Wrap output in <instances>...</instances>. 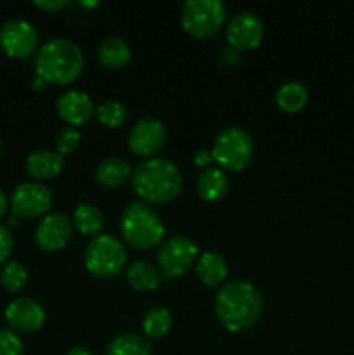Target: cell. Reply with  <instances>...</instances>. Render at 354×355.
<instances>
[{
  "instance_id": "6da1fadb",
  "label": "cell",
  "mask_w": 354,
  "mask_h": 355,
  "mask_svg": "<svg viewBox=\"0 0 354 355\" xmlns=\"http://www.w3.org/2000/svg\"><path fill=\"white\" fill-rule=\"evenodd\" d=\"M264 300L260 291L246 281H229L215 297V315L228 331L238 333L257 322Z\"/></svg>"
},
{
  "instance_id": "7a4b0ae2",
  "label": "cell",
  "mask_w": 354,
  "mask_h": 355,
  "mask_svg": "<svg viewBox=\"0 0 354 355\" xmlns=\"http://www.w3.org/2000/svg\"><path fill=\"white\" fill-rule=\"evenodd\" d=\"M135 193L149 203H169L183 187V175L176 163L165 158H148L132 173Z\"/></svg>"
},
{
  "instance_id": "3957f363",
  "label": "cell",
  "mask_w": 354,
  "mask_h": 355,
  "mask_svg": "<svg viewBox=\"0 0 354 355\" xmlns=\"http://www.w3.org/2000/svg\"><path fill=\"white\" fill-rule=\"evenodd\" d=\"M37 76L47 83H71L83 69V54L68 38H51L40 47L35 61Z\"/></svg>"
},
{
  "instance_id": "277c9868",
  "label": "cell",
  "mask_w": 354,
  "mask_h": 355,
  "mask_svg": "<svg viewBox=\"0 0 354 355\" xmlns=\"http://www.w3.org/2000/svg\"><path fill=\"white\" fill-rule=\"evenodd\" d=\"M120 229L125 241L137 250L153 248L160 245L165 236V225L160 215L142 201H132L125 208L120 218Z\"/></svg>"
},
{
  "instance_id": "5b68a950",
  "label": "cell",
  "mask_w": 354,
  "mask_h": 355,
  "mask_svg": "<svg viewBox=\"0 0 354 355\" xmlns=\"http://www.w3.org/2000/svg\"><path fill=\"white\" fill-rule=\"evenodd\" d=\"M212 156L219 166L238 172L250 163L253 156V141L248 132L236 125L222 128L214 141Z\"/></svg>"
},
{
  "instance_id": "8992f818",
  "label": "cell",
  "mask_w": 354,
  "mask_h": 355,
  "mask_svg": "<svg viewBox=\"0 0 354 355\" xmlns=\"http://www.w3.org/2000/svg\"><path fill=\"white\" fill-rule=\"evenodd\" d=\"M127 253L120 239L113 234H99L87 245L83 262L97 277L117 276L125 266Z\"/></svg>"
},
{
  "instance_id": "52a82bcc",
  "label": "cell",
  "mask_w": 354,
  "mask_h": 355,
  "mask_svg": "<svg viewBox=\"0 0 354 355\" xmlns=\"http://www.w3.org/2000/svg\"><path fill=\"white\" fill-rule=\"evenodd\" d=\"M226 19L221 0H186L180 14L183 28L196 38H208L219 31Z\"/></svg>"
},
{
  "instance_id": "ba28073f",
  "label": "cell",
  "mask_w": 354,
  "mask_h": 355,
  "mask_svg": "<svg viewBox=\"0 0 354 355\" xmlns=\"http://www.w3.org/2000/svg\"><path fill=\"white\" fill-rule=\"evenodd\" d=\"M198 257V246L186 236H172L158 252L160 272L165 277H180L191 269Z\"/></svg>"
},
{
  "instance_id": "9c48e42d",
  "label": "cell",
  "mask_w": 354,
  "mask_h": 355,
  "mask_svg": "<svg viewBox=\"0 0 354 355\" xmlns=\"http://www.w3.org/2000/svg\"><path fill=\"white\" fill-rule=\"evenodd\" d=\"M0 45L10 58H28L38 45V33L24 19H10L0 28Z\"/></svg>"
},
{
  "instance_id": "30bf717a",
  "label": "cell",
  "mask_w": 354,
  "mask_h": 355,
  "mask_svg": "<svg viewBox=\"0 0 354 355\" xmlns=\"http://www.w3.org/2000/svg\"><path fill=\"white\" fill-rule=\"evenodd\" d=\"M10 207L17 217H38L52 207V193L40 182H23L14 189Z\"/></svg>"
},
{
  "instance_id": "8fae6325",
  "label": "cell",
  "mask_w": 354,
  "mask_h": 355,
  "mask_svg": "<svg viewBox=\"0 0 354 355\" xmlns=\"http://www.w3.org/2000/svg\"><path fill=\"white\" fill-rule=\"evenodd\" d=\"M167 128L158 118L146 116L135 121L128 132V146L139 156H153L165 146Z\"/></svg>"
},
{
  "instance_id": "7c38bea8",
  "label": "cell",
  "mask_w": 354,
  "mask_h": 355,
  "mask_svg": "<svg viewBox=\"0 0 354 355\" xmlns=\"http://www.w3.org/2000/svg\"><path fill=\"white\" fill-rule=\"evenodd\" d=\"M264 35V23L252 10L235 14L228 24V42L236 51H248L260 44Z\"/></svg>"
},
{
  "instance_id": "4fadbf2b",
  "label": "cell",
  "mask_w": 354,
  "mask_h": 355,
  "mask_svg": "<svg viewBox=\"0 0 354 355\" xmlns=\"http://www.w3.org/2000/svg\"><path fill=\"white\" fill-rule=\"evenodd\" d=\"M71 232L73 222L69 220L68 215L56 211L44 217V220L38 224L35 239H37V245L45 252H58L65 248L66 243L71 238Z\"/></svg>"
},
{
  "instance_id": "5bb4252c",
  "label": "cell",
  "mask_w": 354,
  "mask_h": 355,
  "mask_svg": "<svg viewBox=\"0 0 354 355\" xmlns=\"http://www.w3.org/2000/svg\"><path fill=\"white\" fill-rule=\"evenodd\" d=\"M6 321L16 331L33 333L44 326L45 311L38 302L31 298H17L7 305Z\"/></svg>"
},
{
  "instance_id": "9a60e30c",
  "label": "cell",
  "mask_w": 354,
  "mask_h": 355,
  "mask_svg": "<svg viewBox=\"0 0 354 355\" xmlns=\"http://www.w3.org/2000/svg\"><path fill=\"white\" fill-rule=\"evenodd\" d=\"M58 113L66 123L76 128V125H85L94 114V104L85 92L68 90L58 99Z\"/></svg>"
},
{
  "instance_id": "2e32d148",
  "label": "cell",
  "mask_w": 354,
  "mask_h": 355,
  "mask_svg": "<svg viewBox=\"0 0 354 355\" xmlns=\"http://www.w3.org/2000/svg\"><path fill=\"white\" fill-rule=\"evenodd\" d=\"M62 165H65V162L58 151L40 149V151H35L28 156L26 172L35 179L45 180L61 173Z\"/></svg>"
},
{
  "instance_id": "e0dca14e",
  "label": "cell",
  "mask_w": 354,
  "mask_h": 355,
  "mask_svg": "<svg viewBox=\"0 0 354 355\" xmlns=\"http://www.w3.org/2000/svg\"><path fill=\"white\" fill-rule=\"evenodd\" d=\"M196 274L207 286H217L228 276V266L224 257L215 252H207L198 259Z\"/></svg>"
},
{
  "instance_id": "ac0fdd59",
  "label": "cell",
  "mask_w": 354,
  "mask_h": 355,
  "mask_svg": "<svg viewBox=\"0 0 354 355\" xmlns=\"http://www.w3.org/2000/svg\"><path fill=\"white\" fill-rule=\"evenodd\" d=\"M196 189L203 200L217 201L229 189V180L221 168H205L196 180Z\"/></svg>"
},
{
  "instance_id": "d6986e66",
  "label": "cell",
  "mask_w": 354,
  "mask_h": 355,
  "mask_svg": "<svg viewBox=\"0 0 354 355\" xmlns=\"http://www.w3.org/2000/svg\"><path fill=\"white\" fill-rule=\"evenodd\" d=\"M127 281L139 291H151L160 286L162 272L146 260H135L127 269Z\"/></svg>"
},
{
  "instance_id": "ffe728a7",
  "label": "cell",
  "mask_w": 354,
  "mask_h": 355,
  "mask_svg": "<svg viewBox=\"0 0 354 355\" xmlns=\"http://www.w3.org/2000/svg\"><path fill=\"white\" fill-rule=\"evenodd\" d=\"M132 175V168L125 159L106 158L97 165L96 180L106 187H118L127 182Z\"/></svg>"
},
{
  "instance_id": "44dd1931",
  "label": "cell",
  "mask_w": 354,
  "mask_h": 355,
  "mask_svg": "<svg viewBox=\"0 0 354 355\" xmlns=\"http://www.w3.org/2000/svg\"><path fill=\"white\" fill-rule=\"evenodd\" d=\"M99 59L108 68H120L130 59V47L120 37H108L99 45Z\"/></svg>"
},
{
  "instance_id": "7402d4cb",
  "label": "cell",
  "mask_w": 354,
  "mask_h": 355,
  "mask_svg": "<svg viewBox=\"0 0 354 355\" xmlns=\"http://www.w3.org/2000/svg\"><path fill=\"white\" fill-rule=\"evenodd\" d=\"M73 224L78 229L82 234L92 236L103 229L104 218L103 214L97 207L90 203H80L75 208V215H73Z\"/></svg>"
},
{
  "instance_id": "603a6c76",
  "label": "cell",
  "mask_w": 354,
  "mask_h": 355,
  "mask_svg": "<svg viewBox=\"0 0 354 355\" xmlns=\"http://www.w3.org/2000/svg\"><path fill=\"white\" fill-rule=\"evenodd\" d=\"M278 106L288 113H297L307 103V89L298 82H287L278 90Z\"/></svg>"
},
{
  "instance_id": "cb8c5ba5",
  "label": "cell",
  "mask_w": 354,
  "mask_h": 355,
  "mask_svg": "<svg viewBox=\"0 0 354 355\" xmlns=\"http://www.w3.org/2000/svg\"><path fill=\"white\" fill-rule=\"evenodd\" d=\"M108 355H151V347L137 335H120L108 345Z\"/></svg>"
},
{
  "instance_id": "d4e9b609",
  "label": "cell",
  "mask_w": 354,
  "mask_h": 355,
  "mask_svg": "<svg viewBox=\"0 0 354 355\" xmlns=\"http://www.w3.org/2000/svg\"><path fill=\"white\" fill-rule=\"evenodd\" d=\"M172 328V315L167 309L156 307L144 314L142 319V329L149 338H162Z\"/></svg>"
},
{
  "instance_id": "484cf974",
  "label": "cell",
  "mask_w": 354,
  "mask_h": 355,
  "mask_svg": "<svg viewBox=\"0 0 354 355\" xmlns=\"http://www.w3.org/2000/svg\"><path fill=\"white\" fill-rule=\"evenodd\" d=\"M28 272L19 262H6L0 269V284L9 291H19L26 286Z\"/></svg>"
},
{
  "instance_id": "4316f807",
  "label": "cell",
  "mask_w": 354,
  "mask_h": 355,
  "mask_svg": "<svg viewBox=\"0 0 354 355\" xmlns=\"http://www.w3.org/2000/svg\"><path fill=\"white\" fill-rule=\"evenodd\" d=\"M96 113L101 123L106 127H120L127 118V107L118 101H106L97 106Z\"/></svg>"
},
{
  "instance_id": "83f0119b",
  "label": "cell",
  "mask_w": 354,
  "mask_h": 355,
  "mask_svg": "<svg viewBox=\"0 0 354 355\" xmlns=\"http://www.w3.org/2000/svg\"><path fill=\"white\" fill-rule=\"evenodd\" d=\"M80 144V132L75 127H65L56 135V151L59 155H69Z\"/></svg>"
},
{
  "instance_id": "f1b7e54d",
  "label": "cell",
  "mask_w": 354,
  "mask_h": 355,
  "mask_svg": "<svg viewBox=\"0 0 354 355\" xmlns=\"http://www.w3.org/2000/svg\"><path fill=\"white\" fill-rule=\"evenodd\" d=\"M24 347L19 336L10 329H0V355H23Z\"/></svg>"
},
{
  "instance_id": "f546056e",
  "label": "cell",
  "mask_w": 354,
  "mask_h": 355,
  "mask_svg": "<svg viewBox=\"0 0 354 355\" xmlns=\"http://www.w3.org/2000/svg\"><path fill=\"white\" fill-rule=\"evenodd\" d=\"M14 248V239L9 229L0 224V263L6 262Z\"/></svg>"
},
{
  "instance_id": "4dcf8cb0",
  "label": "cell",
  "mask_w": 354,
  "mask_h": 355,
  "mask_svg": "<svg viewBox=\"0 0 354 355\" xmlns=\"http://www.w3.org/2000/svg\"><path fill=\"white\" fill-rule=\"evenodd\" d=\"M68 3H69L68 0H37V2H35V6L40 7V9H44V10H52V12H56V10L65 9Z\"/></svg>"
},
{
  "instance_id": "1f68e13d",
  "label": "cell",
  "mask_w": 354,
  "mask_h": 355,
  "mask_svg": "<svg viewBox=\"0 0 354 355\" xmlns=\"http://www.w3.org/2000/svg\"><path fill=\"white\" fill-rule=\"evenodd\" d=\"M193 162H194V165H198V166H208L212 162H214V156H212V151L200 149V151L194 155Z\"/></svg>"
},
{
  "instance_id": "d6a6232c",
  "label": "cell",
  "mask_w": 354,
  "mask_h": 355,
  "mask_svg": "<svg viewBox=\"0 0 354 355\" xmlns=\"http://www.w3.org/2000/svg\"><path fill=\"white\" fill-rule=\"evenodd\" d=\"M222 59H224L226 62H228V64H238V61H239V54H238V51H236V49H233L231 45H229L228 49H224V52H222Z\"/></svg>"
},
{
  "instance_id": "836d02e7",
  "label": "cell",
  "mask_w": 354,
  "mask_h": 355,
  "mask_svg": "<svg viewBox=\"0 0 354 355\" xmlns=\"http://www.w3.org/2000/svg\"><path fill=\"white\" fill-rule=\"evenodd\" d=\"M7 211V198L6 194L2 193V189H0V217H3Z\"/></svg>"
},
{
  "instance_id": "e575fe53",
  "label": "cell",
  "mask_w": 354,
  "mask_h": 355,
  "mask_svg": "<svg viewBox=\"0 0 354 355\" xmlns=\"http://www.w3.org/2000/svg\"><path fill=\"white\" fill-rule=\"evenodd\" d=\"M66 355H92V354H90L87 349H83V347H73V349Z\"/></svg>"
},
{
  "instance_id": "d590c367",
  "label": "cell",
  "mask_w": 354,
  "mask_h": 355,
  "mask_svg": "<svg viewBox=\"0 0 354 355\" xmlns=\"http://www.w3.org/2000/svg\"><path fill=\"white\" fill-rule=\"evenodd\" d=\"M45 85H47V82H45V80L42 78V76H37V78L33 80V89L42 90V89H45Z\"/></svg>"
},
{
  "instance_id": "8d00e7d4",
  "label": "cell",
  "mask_w": 354,
  "mask_h": 355,
  "mask_svg": "<svg viewBox=\"0 0 354 355\" xmlns=\"http://www.w3.org/2000/svg\"><path fill=\"white\" fill-rule=\"evenodd\" d=\"M17 218H19V217H17V215H10V217H9V225H12V227H14V225H17Z\"/></svg>"
},
{
  "instance_id": "74e56055",
  "label": "cell",
  "mask_w": 354,
  "mask_h": 355,
  "mask_svg": "<svg viewBox=\"0 0 354 355\" xmlns=\"http://www.w3.org/2000/svg\"><path fill=\"white\" fill-rule=\"evenodd\" d=\"M82 6H85V7H96L97 2H82Z\"/></svg>"
},
{
  "instance_id": "f35d334b",
  "label": "cell",
  "mask_w": 354,
  "mask_h": 355,
  "mask_svg": "<svg viewBox=\"0 0 354 355\" xmlns=\"http://www.w3.org/2000/svg\"><path fill=\"white\" fill-rule=\"evenodd\" d=\"M0 148H2V144H0Z\"/></svg>"
}]
</instances>
